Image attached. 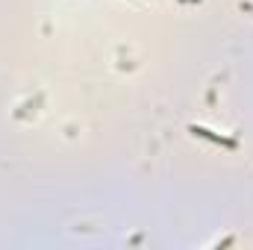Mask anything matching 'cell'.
I'll return each mask as SVG.
<instances>
[{"instance_id":"1","label":"cell","mask_w":253,"mask_h":250,"mask_svg":"<svg viewBox=\"0 0 253 250\" xmlns=\"http://www.w3.org/2000/svg\"><path fill=\"white\" fill-rule=\"evenodd\" d=\"M189 132H194L197 138H206V141H212V144H221V147H227V150H236V147H239V144H236V138H227V135H221V132H215V129H209V126L191 124Z\"/></svg>"}]
</instances>
